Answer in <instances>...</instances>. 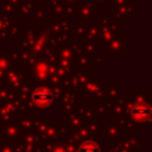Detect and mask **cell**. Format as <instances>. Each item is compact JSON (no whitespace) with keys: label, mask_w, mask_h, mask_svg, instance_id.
<instances>
[{"label":"cell","mask_w":152,"mask_h":152,"mask_svg":"<svg viewBox=\"0 0 152 152\" xmlns=\"http://www.w3.org/2000/svg\"><path fill=\"white\" fill-rule=\"evenodd\" d=\"M32 99H34V102L37 103L39 105H48L53 100V94L50 91V89L40 88V89H37V91L34 92Z\"/></svg>","instance_id":"obj_1"},{"label":"cell","mask_w":152,"mask_h":152,"mask_svg":"<svg viewBox=\"0 0 152 152\" xmlns=\"http://www.w3.org/2000/svg\"><path fill=\"white\" fill-rule=\"evenodd\" d=\"M77 152H100V145L97 144V143L89 140V142L83 143V144L79 147Z\"/></svg>","instance_id":"obj_2"},{"label":"cell","mask_w":152,"mask_h":152,"mask_svg":"<svg viewBox=\"0 0 152 152\" xmlns=\"http://www.w3.org/2000/svg\"><path fill=\"white\" fill-rule=\"evenodd\" d=\"M132 113L136 119H145L148 116V107L144 104L135 105L134 110H132Z\"/></svg>","instance_id":"obj_3"}]
</instances>
